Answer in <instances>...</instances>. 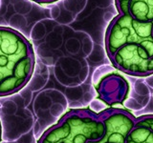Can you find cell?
<instances>
[{"mask_svg":"<svg viewBox=\"0 0 153 143\" xmlns=\"http://www.w3.org/2000/svg\"><path fill=\"white\" fill-rule=\"evenodd\" d=\"M35 55L22 33L0 27V97L19 92L31 79Z\"/></svg>","mask_w":153,"mask_h":143,"instance_id":"cell-1","label":"cell"},{"mask_svg":"<svg viewBox=\"0 0 153 143\" xmlns=\"http://www.w3.org/2000/svg\"><path fill=\"white\" fill-rule=\"evenodd\" d=\"M104 133L100 114L76 110L65 114L43 133L37 143H89L100 140Z\"/></svg>","mask_w":153,"mask_h":143,"instance_id":"cell-2","label":"cell"},{"mask_svg":"<svg viewBox=\"0 0 153 143\" xmlns=\"http://www.w3.org/2000/svg\"><path fill=\"white\" fill-rule=\"evenodd\" d=\"M153 22H142L128 14H119L110 23L105 37L109 57L127 44L142 45L153 57Z\"/></svg>","mask_w":153,"mask_h":143,"instance_id":"cell-3","label":"cell"},{"mask_svg":"<svg viewBox=\"0 0 153 143\" xmlns=\"http://www.w3.org/2000/svg\"><path fill=\"white\" fill-rule=\"evenodd\" d=\"M110 59L119 70L127 74L147 75L153 74V57L142 45H124Z\"/></svg>","mask_w":153,"mask_h":143,"instance_id":"cell-4","label":"cell"},{"mask_svg":"<svg viewBox=\"0 0 153 143\" xmlns=\"http://www.w3.org/2000/svg\"><path fill=\"white\" fill-rule=\"evenodd\" d=\"M105 133L99 141L89 143H126L128 133L136 125V118L123 110L110 109L100 114Z\"/></svg>","mask_w":153,"mask_h":143,"instance_id":"cell-5","label":"cell"},{"mask_svg":"<svg viewBox=\"0 0 153 143\" xmlns=\"http://www.w3.org/2000/svg\"><path fill=\"white\" fill-rule=\"evenodd\" d=\"M126 143H153V125L146 116L136 119V125L128 133Z\"/></svg>","mask_w":153,"mask_h":143,"instance_id":"cell-6","label":"cell"},{"mask_svg":"<svg viewBox=\"0 0 153 143\" xmlns=\"http://www.w3.org/2000/svg\"><path fill=\"white\" fill-rule=\"evenodd\" d=\"M129 15L142 22H153V0H128Z\"/></svg>","mask_w":153,"mask_h":143,"instance_id":"cell-7","label":"cell"},{"mask_svg":"<svg viewBox=\"0 0 153 143\" xmlns=\"http://www.w3.org/2000/svg\"><path fill=\"white\" fill-rule=\"evenodd\" d=\"M36 3H40V4H48V3H53L56 1V0H33Z\"/></svg>","mask_w":153,"mask_h":143,"instance_id":"cell-8","label":"cell"},{"mask_svg":"<svg viewBox=\"0 0 153 143\" xmlns=\"http://www.w3.org/2000/svg\"><path fill=\"white\" fill-rule=\"evenodd\" d=\"M146 118L148 119V121H149L152 125H153V114H148V116H146Z\"/></svg>","mask_w":153,"mask_h":143,"instance_id":"cell-9","label":"cell"},{"mask_svg":"<svg viewBox=\"0 0 153 143\" xmlns=\"http://www.w3.org/2000/svg\"><path fill=\"white\" fill-rule=\"evenodd\" d=\"M1 133H2V131H1V124H0V141H1Z\"/></svg>","mask_w":153,"mask_h":143,"instance_id":"cell-10","label":"cell"},{"mask_svg":"<svg viewBox=\"0 0 153 143\" xmlns=\"http://www.w3.org/2000/svg\"><path fill=\"white\" fill-rule=\"evenodd\" d=\"M152 37H153V25H152Z\"/></svg>","mask_w":153,"mask_h":143,"instance_id":"cell-11","label":"cell"}]
</instances>
